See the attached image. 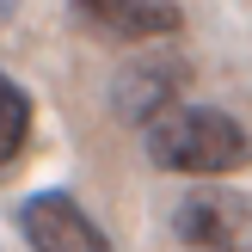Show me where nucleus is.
Masks as SVG:
<instances>
[{"mask_svg":"<svg viewBox=\"0 0 252 252\" xmlns=\"http://www.w3.org/2000/svg\"><path fill=\"white\" fill-rule=\"evenodd\" d=\"M142 142L160 172H191V179L240 172L252 160V135L216 105H172L166 117H154L142 129Z\"/></svg>","mask_w":252,"mask_h":252,"instance_id":"f257e3e1","label":"nucleus"},{"mask_svg":"<svg viewBox=\"0 0 252 252\" xmlns=\"http://www.w3.org/2000/svg\"><path fill=\"white\" fill-rule=\"evenodd\" d=\"M172 234L197 252H252V197L240 191H191L172 216Z\"/></svg>","mask_w":252,"mask_h":252,"instance_id":"f03ea898","label":"nucleus"},{"mask_svg":"<svg viewBox=\"0 0 252 252\" xmlns=\"http://www.w3.org/2000/svg\"><path fill=\"white\" fill-rule=\"evenodd\" d=\"M19 234L31 240V252H111L105 228H98L68 191L25 197V203H19Z\"/></svg>","mask_w":252,"mask_h":252,"instance_id":"7ed1b4c3","label":"nucleus"},{"mask_svg":"<svg viewBox=\"0 0 252 252\" xmlns=\"http://www.w3.org/2000/svg\"><path fill=\"white\" fill-rule=\"evenodd\" d=\"M185 80H191V68L172 56H148V62H129V68H117V80H111V111H117L123 123H154L166 117L172 105H179Z\"/></svg>","mask_w":252,"mask_h":252,"instance_id":"20e7f679","label":"nucleus"},{"mask_svg":"<svg viewBox=\"0 0 252 252\" xmlns=\"http://www.w3.org/2000/svg\"><path fill=\"white\" fill-rule=\"evenodd\" d=\"M74 19L105 43H148V37H172L185 12L172 0H74Z\"/></svg>","mask_w":252,"mask_h":252,"instance_id":"39448f33","label":"nucleus"},{"mask_svg":"<svg viewBox=\"0 0 252 252\" xmlns=\"http://www.w3.org/2000/svg\"><path fill=\"white\" fill-rule=\"evenodd\" d=\"M25 142H31V93L12 74H0V166H12Z\"/></svg>","mask_w":252,"mask_h":252,"instance_id":"423d86ee","label":"nucleus"},{"mask_svg":"<svg viewBox=\"0 0 252 252\" xmlns=\"http://www.w3.org/2000/svg\"><path fill=\"white\" fill-rule=\"evenodd\" d=\"M12 12H19V0H0V25H6V19H12Z\"/></svg>","mask_w":252,"mask_h":252,"instance_id":"0eeeda50","label":"nucleus"}]
</instances>
